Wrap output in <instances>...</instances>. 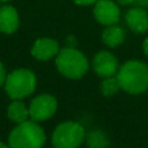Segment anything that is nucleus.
I'll use <instances>...</instances> for the list:
<instances>
[{"mask_svg":"<svg viewBox=\"0 0 148 148\" xmlns=\"http://www.w3.org/2000/svg\"><path fill=\"white\" fill-rule=\"evenodd\" d=\"M121 90L129 94H143L148 90V65L140 60H129L116 74Z\"/></svg>","mask_w":148,"mask_h":148,"instance_id":"obj_1","label":"nucleus"},{"mask_svg":"<svg viewBox=\"0 0 148 148\" xmlns=\"http://www.w3.org/2000/svg\"><path fill=\"white\" fill-rule=\"evenodd\" d=\"M126 25L133 33L144 34L148 31V12L140 7H133L125 14Z\"/></svg>","mask_w":148,"mask_h":148,"instance_id":"obj_10","label":"nucleus"},{"mask_svg":"<svg viewBox=\"0 0 148 148\" xmlns=\"http://www.w3.org/2000/svg\"><path fill=\"white\" fill-rule=\"evenodd\" d=\"M10 1H13V0H0V3H4V4H9Z\"/></svg>","mask_w":148,"mask_h":148,"instance_id":"obj_22","label":"nucleus"},{"mask_svg":"<svg viewBox=\"0 0 148 148\" xmlns=\"http://www.w3.org/2000/svg\"><path fill=\"white\" fill-rule=\"evenodd\" d=\"M55 64L60 74L69 79H79L88 72V60L74 47L61 48L55 57Z\"/></svg>","mask_w":148,"mask_h":148,"instance_id":"obj_3","label":"nucleus"},{"mask_svg":"<svg viewBox=\"0 0 148 148\" xmlns=\"http://www.w3.org/2000/svg\"><path fill=\"white\" fill-rule=\"evenodd\" d=\"M0 148H10V147H9V144H5L3 142H0Z\"/></svg>","mask_w":148,"mask_h":148,"instance_id":"obj_21","label":"nucleus"},{"mask_svg":"<svg viewBox=\"0 0 148 148\" xmlns=\"http://www.w3.org/2000/svg\"><path fill=\"white\" fill-rule=\"evenodd\" d=\"M46 143V133L33 120L17 123L10 131L8 144L10 148H43Z\"/></svg>","mask_w":148,"mask_h":148,"instance_id":"obj_2","label":"nucleus"},{"mask_svg":"<svg viewBox=\"0 0 148 148\" xmlns=\"http://www.w3.org/2000/svg\"><path fill=\"white\" fill-rule=\"evenodd\" d=\"M7 116L12 122L22 123L29 120L30 113H29V108L26 107L21 100H13V101L8 105Z\"/></svg>","mask_w":148,"mask_h":148,"instance_id":"obj_13","label":"nucleus"},{"mask_svg":"<svg viewBox=\"0 0 148 148\" xmlns=\"http://www.w3.org/2000/svg\"><path fill=\"white\" fill-rule=\"evenodd\" d=\"M100 90H101V94L105 97H110L113 95H116L121 90L117 77L113 75V77H108V78H103V82L100 84Z\"/></svg>","mask_w":148,"mask_h":148,"instance_id":"obj_15","label":"nucleus"},{"mask_svg":"<svg viewBox=\"0 0 148 148\" xmlns=\"http://www.w3.org/2000/svg\"><path fill=\"white\" fill-rule=\"evenodd\" d=\"M86 139L84 127L78 122L66 121L56 126L52 134L53 148H78Z\"/></svg>","mask_w":148,"mask_h":148,"instance_id":"obj_5","label":"nucleus"},{"mask_svg":"<svg viewBox=\"0 0 148 148\" xmlns=\"http://www.w3.org/2000/svg\"><path fill=\"white\" fill-rule=\"evenodd\" d=\"M77 5H82V7H87V5H92L97 1V0H73Z\"/></svg>","mask_w":148,"mask_h":148,"instance_id":"obj_17","label":"nucleus"},{"mask_svg":"<svg viewBox=\"0 0 148 148\" xmlns=\"http://www.w3.org/2000/svg\"><path fill=\"white\" fill-rule=\"evenodd\" d=\"M57 110V100L55 96L49 94H42L35 96L30 103L29 113L30 118L35 122L47 121L56 113Z\"/></svg>","mask_w":148,"mask_h":148,"instance_id":"obj_6","label":"nucleus"},{"mask_svg":"<svg viewBox=\"0 0 148 148\" xmlns=\"http://www.w3.org/2000/svg\"><path fill=\"white\" fill-rule=\"evenodd\" d=\"M92 69L94 72L101 78L116 75L120 69L118 60L112 52L109 51H100L92 59Z\"/></svg>","mask_w":148,"mask_h":148,"instance_id":"obj_8","label":"nucleus"},{"mask_svg":"<svg viewBox=\"0 0 148 148\" xmlns=\"http://www.w3.org/2000/svg\"><path fill=\"white\" fill-rule=\"evenodd\" d=\"M86 143L88 148H107L109 146L107 135L101 130H94L86 134Z\"/></svg>","mask_w":148,"mask_h":148,"instance_id":"obj_14","label":"nucleus"},{"mask_svg":"<svg viewBox=\"0 0 148 148\" xmlns=\"http://www.w3.org/2000/svg\"><path fill=\"white\" fill-rule=\"evenodd\" d=\"M94 17L104 26L117 25L121 18L120 7L113 0H97L94 4Z\"/></svg>","mask_w":148,"mask_h":148,"instance_id":"obj_7","label":"nucleus"},{"mask_svg":"<svg viewBox=\"0 0 148 148\" xmlns=\"http://www.w3.org/2000/svg\"><path fill=\"white\" fill-rule=\"evenodd\" d=\"M4 88L12 100H22L36 88V77L30 69H16L7 74Z\"/></svg>","mask_w":148,"mask_h":148,"instance_id":"obj_4","label":"nucleus"},{"mask_svg":"<svg viewBox=\"0 0 148 148\" xmlns=\"http://www.w3.org/2000/svg\"><path fill=\"white\" fill-rule=\"evenodd\" d=\"M134 5L140 8H148V0H134Z\"/></svg>","mask_w":148,"mask_h":148,"instance_id":"obj_18","label":"nucleus"},{"mask_svg":"<svg viewBox=\"0 0 148 148\" xmlns=\"http://www.w3.org/2000/svg\"><path fill=\"white\" fill-rule=\"evenodd\" d=\"M143 51L146 53V56H148V38H146L143 42Z\"/></svg>","mask_w":148,"mask_h":148,"instance_id":"obj_20","label":"nucleus"},{"mask_svg":"<svg viewBox=\"0 0 148 148\" xmlns=\"http://www.w3.org/2000/svg\"><path fill=\"white\" fill-rule=\"evenodd\" d=\"M5 78H7V73H5V68L4 65L0 62V87L4 86V82H5Z\"/></svg>","mask_w":148,"mask_h":148,"instance_id":"obj_16","label":"nucleus"},{"mask_svg":"<svg viewBox=\"0 0 148 148\" xmlns=\"http://www.w3.org/2000/svg\"><path fill=\"white\" fill-rule=\"evenodd\" d=\"M101 39L105 46L116 48V47L121 46L125 40V30L118 25L107 26L101 34Z\"/></svg>","mask_w":148,"mask_h":148,"instance_id":"obj_12","label":"nucleus"},{"mask_svg":"<svg viewBox=\"0 0 148 148\" xmlns=\"http://www.w3.org/2000/svg\"><path fill=\"white\" fill-rule=\"evenodd\" d=\"M116 3L120 5H131L134 4V0H116Z\"/></svg>","mask_w":148,"mask_h":148,"instance_id":"obj_19","label":"nucleus"},{"mask_svg":"<svg viewBox=\"0 0 148 148\" xmlns=\"http://www.w3.org/2000/svg\"><path fill=\"white\" fill-rule=\"evenodd\" d=\"M20 26V14L13 5L5 4L0 7V33L10 34L16 33Z\"/></svg>","mask_w":148,"mask_h":148,"instance_id":"obj_11","label":"nucleus"},{"mask_svg":"<svg viewBox=\"0 0 148 148\" xmlns=\"http://www.w3.org/2000/svg\"><path fill=\"white\" fill-rule=\"evenodd\" d=\"M60 52V46L57 40L52 38H39L31 47V55L39 61H48L57 56Z\"/></svg>","mask_w":148,"mask_h":148,"instance_id":"obj_9","label":"nucleus"}]
</instances>
